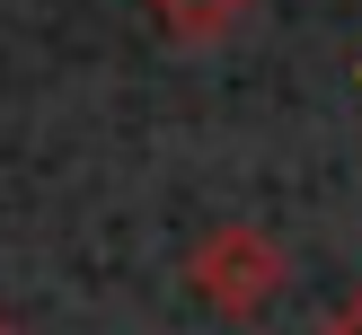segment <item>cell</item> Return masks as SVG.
<instances>
[{
	"mask_svg": "<svg viewBox=\"0 0 362 335\" xmlns=\"http://www.w3.org/2000/svg\"><path fill=\"white\" fill-rule=\"evenodd\" d=\"M310 335H362V291H354V300H336V309H327V317H318V327H310Z\"/></svg>",
	"mask_w": 362,
	"mask_h": 335,
	"instance_id": "obj_3",
	"label": "cell"
},
{
	"mask_svg": "<svg viewBox=\"0 0 362 335\" xmlns=\"http://www.w3.org/2000/svg\"><path fill=\"white\" fill-rule=\"evenodd\" d=\"M292 282V256L265 238L257 221H212L204 238L186 247V291L204 300L212 317H265Z\"/></svg>",
	"mask_w": 362,
	"mask_h": 335,
	"instance_id": "obj_1",
	"label": "cell"
},
{
	"mask_svg": "<svg viewBox=\"0 0 362 335\" xmlns=\"http://www.w3.org/2000/svg\"><path fill=\"white\" fill-rule=\"evenodd\" d=\"M0 335H27V327H18V317H0Z\"/></svg>",
	"mask_w": 362,
	"mask_h": 335,
	"instance_id": "obj_4",
	"label": "cell"
},
{
	"mask_svg": "<svg viewBox=\"0 0 362 335\" xmlns=\"http://www.w3.org/2000/svg\"><path fill=\"white\" fill-rule=\"evenodd\" d=\"M141 9H151V27L168 35V44L212 53V44H230V35L257 18V0H141Z\"/></svg>",
	"mask_w": 362,
	"mask_h": 335,
	"instance_id": "obj_2",
	"label": "cell"
}]
</instances>
